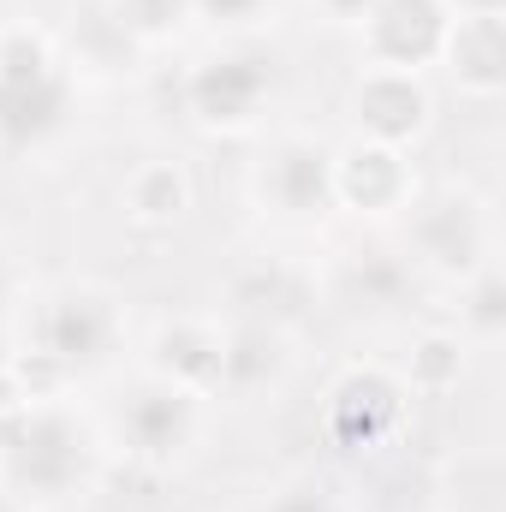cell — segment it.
<instances>
[{"label":"cell","mask_w":506,"mask_h":512,"mask_svg":"<svg viewBox=\"0 0 506 512\" xmlns=\"http://www.w3.org/2000/svg\"><path fill=\"white\" fill-rule=\"evenodd\" d=\"M108 471V441L72 399H6L0 393V489L18 512H60L90 501Z\"/></svg>","instance_id":"6da1fadb"},{"label":"cell","mask_w":506,"mask_h":512,"mask_svg":"<svg viewBox=\"0 0 506 512\" xmlns=\"http://www.w3.org/2000/svg\"><path fill=\"white\" fill-rule=\"evenodd\" d=\"M78 120V66L42 24H0V155H42Z\"/></svg>","instance_id":"7a4b0ae2"},{"label":"cell","mask_w":506,"mask_h":512,"mask_svg":"<svg viewBox=\"0 0 506 512\" xmlns=\"http://www.w3.org/2000/svg\"><path fill=\"white\" fill-rule=\"evenodd\" d=\"M286 60L274 42L262 36H221L209 54H197L185 66L179 102L191 114V126L209 137H245L268 120L274 96H280Z\"/></svg>","instance_id":"3957f363"},{"label":"cell","mask_w":506,"mask_h":512,"mask_svg":"<svg viewBox=\"0 0 506 512\" xmlns=\"http://www.w3.org/2000/svg\"><path fill=\"white\" fill-rule=\"evenodd\" d=\"M18 310H24V352L54 358L72 382L108 370L126 346V304L96 280H60L24 298Z\"/></svg>","instance_id":"277c9868"},{"label":"cell","mask_w":506,"mask_h":512,"mask_svg":"<svg viewBox=\"0 0 506 512\" xmlns=\"http://www.w3.org/2000/svg\"><path fill=\"white\" fill-rule=\"evenodd\" d=\"M405 256L411 268L435 280H471L483 262H495V215L477 191L465 185H435L417 191L405 209Z\"/></svg>","instance_id":"5b68a950"},{"label":"cell","mask_w":506,"mask_h":512,"mask_svg":"<svg viewBox=\"0 0 506 512\" xmlns=\"http://www.w3.org/2000/svg\"><path fill=\"white\" fill-rule=\"evenodd\" d=\"M251 203L280 227L334 221V143L316 131H274L251 161Z\"/></svg>","instance_id":"8992f818"},{"label":"cell","mask_w":506,"mask_h":512,"mask_svg":"<svg viewBox=\"0 0 506 512\" xmlns=\"http://www.w3.org/2000/svg\"><path fill=\"white\" fill-rule=\"evenodd\" d=\"M114 447L143 471H173L191 459V447L203 441V399L185 387L161 382L149 370H137L120 399H114Z\"/></svg>","instance_id":"52a82bcc"},{"label":"cell","mask_w":506,"mask_h":512,"mask_svg":"<svg viewBox=\"0 0 506 512\" xmlns=\"http://www.w3.org/2000/svg\"><path fill=\"white\" fill-rule=\"evenodd\" d=\"M411 417V393L387 364H346L322 393V435L340 459H376L399 441Z\"/></svg>","instance_id":"ba28073f"},{"label":"cell","mask_w":506,"mask_h":512,"mask_svg":"<svg viewBox=\"0 0 506 512\" xmlns=\"http://www.w3.org/2000/svg\"><path fill=\"white\" fill-rule=\"evenodd\" d=\"M346 114L352 137L387 143V149H417L435 126V90L417 72H387V66H358L352 90H346Z\"/></svg>","instance_id":"9c48e42d"},{"label":"cell","mask_w":506,"mask_h":512,"mask_svg":"<svg viewBox=\"0 0 506 512\" xmlns=\"http://www.w3.org/2000/svg\"><path fill=\"white\" fill-rule=\"evenodd\" d=\"M453 30V0H376L358 18V48L364 66H387V72H429L441 66Z\"/></svg>","instance_id":"30bf717a"},{"label":"cell","mask_w":506,"mask_h":512,"mask_svg":"<svg viewBox=\"0 0 506 512\" xmlns=\"http://www.w3.org/2000/svg\"><path fill=\"white\" fill-rule=\"evenodd\" d=\"M417 197V167L405 149L387 143H334V209L352 221H393Z\"/></svg>","instance_id":"8fae6325"},{"label":"cell","mask_w":506,"mask_h":512,"mask_svg":"<svg viewBox=\"0 0 506 512\" xmlns=\"http://www.w3.org/2000/svg\"><path fill=\"white\" fill-rule=\"evenodd\" d=\"M143 370L197 393V399H215L227 382V322L221 316H167L143 340Z\"/></svg>","instance_id":"7c38bea8"},{"label":"cell","mask_w":506,"mask_h":512,"mask_svg":"<svg viewBox=\"0 0 506 512\" xmlns=\"http://www.w3.org/2000/svg\"><path fill=\"white\" fill-rule=\"evenodd\" d=\"M328 298L346 310V316H364V322H393L411 310L417 298V268L405 251H387V245H352L340 251L334 274H328Z\"/></svg>","instance_id":"4fadbf2b"},{"label":"cell","mask_w":506,"mask_h":512,"mask_svg":"<svg viewBox=\"0 0 506 512\" xmlns=\"http://www.w3.org/2000/svg\"><path fill=\"white\" fill-rule=\"evenodd\" d=\"M441 66L465 102H501L506 90V12H453Z\"/></svg>","instance_id":"5bb4252c"},{"label":"cell","mask_w":506,"mask_h":512,"mask_svg":"<svg viewBox=\"0 0 506 512\" xmlns=\"http://www.w3.org/2000/svg\"><path fill=\"white\" fill-rule=\"evenodd\" d=\"M191 203H197V185H191L185 161H173V155L137 161L126 173V185H120V209H126L131 227H143V233H173L191 215Z\"/></svg>","instance_id":"9a60e30c"},{"label":"cell","mask_w":506,"mask_h":512,"mask_svg":"<svg viewBox=\"0 0 506 512\" xmlns=\"http://www.w3.org/2000/svg\"><path fill=\"white\" fill-rule=\"evenodd\" d=\"M310 304H316V286H310V274H304V268H286V262H274V256L245 262V268L233 274V310H239V322L292 328V322H298Z\"/></svg>","instance_id":"2e32d148"},{"label":"cell","mask_w":506,"mask_h":512,"mask_svg":"<svg viewBox=\"0 0 506 512\" xmlns=\"http://www.w3.org/2000/svg\"><path fill=\"white\" fill-rule=\"evenodd\" d=\"M292 352H286V328L268 322H227V382L221 393H262L286 376Z\"/></svg>","instance_id":"e0dca14e"},{"label":"cell","mask_w":506,"mask_h":512,"mask_svg":"<svg viewBox=\"0 0 506 512\" xmlns=\"http://www.w3.org/2000/svg\"><path fill=\"white\" fill-rule=\"evenodd\" d=\"M465 364H471V346L453 328H423V334H411L399 382H405L411 399H447L453 387L465 382Z\"/></svg>","instance_id":"ac0fdd59"},{"label":"cell","mask_w":506,"mask_h":512,"mask_svg":"<svg viewBox=\"0 0 506 512\" xmlns=\"http://www.w3.org/2000/svg\"><path fill=\"white\" fill-rule=\"evenodd\" d=\"M102 18L126 36L131 48H167V42H179L197 24L191 0H102Z\"/></svg>","instance_id":"d6986e66"},{"label":"cell","mask_w":506,"mask_h":512,"mask_svg":"<svg viewBox=\"0 0 506 512\" xmlns=\"http://www.w3.org/2000/svg\"><path fill=\"white\" fill-rule=\"evenodd\" d=\"M465 346H495L506 334V280L501 262H483L471 280H459V328Z\"/></svg>","instance_id":"ffe728a7"},{"label":"cell","mask_w":506,"mask_h":512,"mask_svg":"<svg viewBox=\"0 0 506 512\" xmlns=\"http://www.w3.org/2000/svg\"><path fill=\"white\" fill-rule=\"evenodd\" d=\"M280 0H191V18L209 24L215 36H262L274 24Z\"/></svg>","instance_id":"44dd1931"},{"label":"cell","mask_w":506,"mask_h":512,"mask_svg":"<svg viewBox=\"0 0 506 512\" xmlns=\"http://www.w3.org/2000/svg\"><path fill=\"white\" fill-rule=\"evenodd\" d=\"M268 512H328V495L316 483H298V489H280Z\"/></svg>","instance_id":"7402d4cb"},{"label":"cell","mask_w":506,"mask_h":512,"mask_svg":"<svg viewBox=\"0 0 506 512\" xmlns=\"http://www.w3.org/2000/svg\"><path fill=\"white\" fill-rule=\"evenodd\" d=\"M18 304H24V274H18V262L0 251V322L6 316H18Z\"/></svg>","instance_id":"603a6c76"},{"label":"cell","mask_w":506,"mask_h":512,"mask_svg":"<svg viewBox=\"0 0 506 512\" xmlns=\"http://www.w3.org/2000/svg\"><path fill=\"white\" fill-rule=\"evenodd\" d=\"M310 6H316L328 24H346V30H358V18H364L376 0H310Z\"/></svg>","instance_id":"cb8c5ba5"},{"label":"cell","mask_w":506,"mask_h":512,"mask_svg":"<svg viewBox=\"0 0 506 512\" xmlns=\"http://www.w3.org/2000/svg\"><path fill=\"white\" fill-rule=\"evenodd\" d=\"M453 12H506V0H453Z\"/></svg>","instance_id":"d4e9b609"},{"label":"cell","mask_w":506,"mask_h":512,"mask_svg":"<svg viewBox=\"0 0 506 512\" xmlns=\"http://www.w3.org/2000/svg\"><path fill=\"white\" fill-rule=\"evenodd\" d=\"M0 512H18V501H12V495H6V489H0Z\"/></svg>","instance_id":"484cf974"}]
</instances>
